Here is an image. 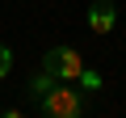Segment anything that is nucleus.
Masks as SVG:
<instances>
[{
	"mask_svg": "<svg viewBox=\"0 0 126 118\" xmlns=\"http://www.w3.org/2000/svg\"><path fill=\"white\" fill-rule=\"evenodd\" d=\"M38 105H42V114H50V118H76V114L84 110V97H80V89H72V80H59L46 97H38Z\"/></svg>",
	"mask_w": 126,
	"mask_h": 118,
	"instance_id": "f257e3e1",
	"label": "nucleus"
},
{
	"mask_svg": "<svg viewBox=\"0 0 126 118\" xmlns=\"http://www.w3.org/2000/svg\"><path fill=\"white\" fill-rule=\"evenodd\" d=\"M42 72H50L55 80H72L76 84V76L84 72V59H80L76 46H50L42 55Z\"/></svg>",
	"mask_w": 126,
	"mask_h": 118,
	"instance_id": "f03ea898",
	"label": "nucleus"
},
{
	"mask_svg": "<svg viewBox=\"0 0 126 118\" xmlns=\"http://www.w3.org/2000/svg\"><path fill=\"white\" fill-rule=\"evenodd\" d=\"M118 25V9L109 4V0H93L88 4V30L93 34H109Z\"/></svg>",
	"mask_w": 126,
	"mask_h": 118,
	"instance_id": "7ed1b4c3",
	"label": "nucleus"
},
{
	"mask_svg": "<svg viewBox=\"0 0 126 118\" xmlns=\"http://www.w3.org/2000/svg\"><path fill=\"white\" fill-rule=\"evenodd\" d=\"M55 84H59V80H55L50 72H38V76H30V93H34V97H46Z\"/></svg>",
	"mask_w": 126,
	"mask_h": 118,
	"instance_id": "20e7f679",
	"label": "nucleus"
},
{
	"mask_svg": "<svg viewBox=\"0 0 126 118\" xmlns=\"http://www.w3.org/2000/svg\"><path fill=\"white\" fill-rule=\"evenodd\" d=\"M76 84H80V89H88V93H97V89H101V76H97L93 68H84V72L76 76Z\"/></svg>",
	"mask_w": 126,
	"mask_h": 118,
	"instance_id": "39448f33",
	"label": "nucleus"
},
{
	"mask_svg": "<svg viewBox=\"0 0 126 118\" xmlns=\"http://www.w3.org/2000/svg\"><path fill=\"white\" fill-rule=\"evenodd\" d=\"M9 72H13V51H9L4 42H0V80H4Z\"/></svg>",
	"mask_w": 126,
	"mask_h": 118,
	"instance_id": "423d86ee",
	"label": "nucleus"
}]
</instances>
